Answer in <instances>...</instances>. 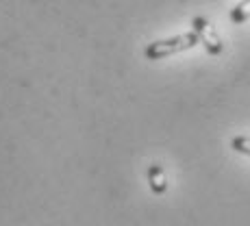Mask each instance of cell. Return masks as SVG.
Masks as SVG:
<instances>
[{
    "instance_id": "1",
    "label": "cell",
    "mask_w": 250,
    "mask_h": 226,
    "mask_svg": "<svg viewBox=\"0 0 250 226\" xmlns=\"http://www.w3.org/2000/svg\"><path fill=\"white\" fill-rule=\"evenodd\" d=\"M196 44H200L196 33H183V35H174V37H167V40H157L152 44L146 46L144 55L146 59L150 61H159V59H166V57H172V55H179L183 50H189L194 48Z\"/></svg>"
},
{
    "instance_id": "2",
    "label": "cell",
    "mask_w": 250,
    "mask_h": 226,
    "mask_svg": "<svg viewBox=\"0 0 250 226\" xmlns=\"http://www.w3.org/2000/svg\"><path fill=\"white\" fill-rule=\"evenodd\" d=\"M191 31L196 33L198 41L205 46V50L209 52V55H220V52L224 50L222 40H220V35L215 33L213 24L207 20V18H203V16L191 18Z\"/></svg>"
},
{
    "instance_id": "3",
    "label": "cell",
    "mask_w": 250,
    "mask_h": 226,
    "mask_svg": "<svg viewBox=\"0 0 250 226\" xmlns=\"http://www.w3.org/2000/svg\"><path fill=\"white\" fill-rule=\"evenodd\" d=\"M148 185H150L152 194L161 196L167 191V179H166V172H163V167L159 163H152V165H148Z\"/></svg>"
},
{
    "instance_id": "4",
    "label": "cell",
    "mask_w": 250,
    "mask_h": 226,
    "mask_svg": "<svg viewBox=\"0 0 250 226\" xmlns=\"http://www.w3.org/2000/svg\"><path fill=\"white\" fill-rule=\"evenodd\" d=\"M248 18H250V0H242V2H237L230 9V22L242 24V22H246Z\"/></svg>"
},
{
    "instance_id": "5",
    "label": "cell",
    "mask_w": 250,
    "mask_h": 226,
    "mask_svg": "<svg viewBox=\"0 0 250 226\" xmlns=\"http://www.w3.org/2000/svg\"><path fill=\"white\" fill-rule=\"evenodd\" d=\"M230 148H233L235 152H239V155L250 157V137H246V135H235L233 139H230Z\"/></svg>"
}]
</instances>
